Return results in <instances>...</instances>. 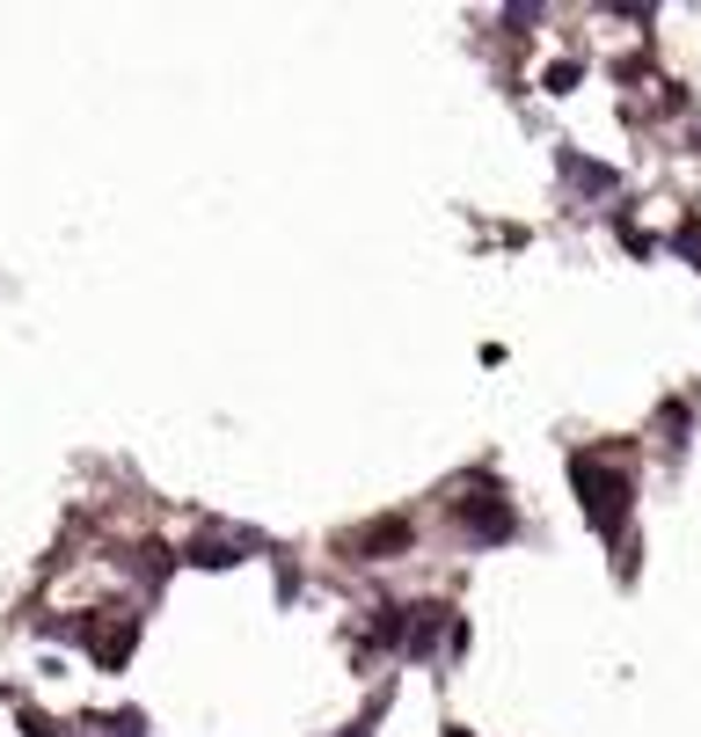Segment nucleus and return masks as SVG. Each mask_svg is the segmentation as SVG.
<instances>
[{
  "instance_id": "1",
  "label": "nucleus",
  "mask_w": 701,
  "mask_h": 737,
  "mask_svg": "<svg viewBox=\"0 0 701 737\" xmlns=\"http://www.w3.org/2000/svg\"><path fill=\"white\" fill-rule=\"evenodd\" d=\"M578 490H585V511H592V526L599 533H613L621 526V511H629V474H607V468H592V460H578Z\"/></svg>"
},
{
  "instance_id": "2",
  "label": "nucleus",
  "mask_w": 701,
  "mask_h": 737,
  "mask_svg": "<svg viewBox=\"0 0 701 737\" xmlns=\"http://www.w3.org/2000/svg\"><path fill=\"white\" fill-rule=\"evenodd\" d=\"M409 547H417V526H409L403 511H395V519H373V526H358V533H344L350 562H387V555H409Z\"/></svg>"
},
{
  "instance_id": "3",
  "label": "nucleus",
  "mask_w": 701,
  "mask_h": 737,
  "mask_svg": "<svg viewBox=\"0 0 701 737\" xmlns=\"http://www.w3.org/2000/svg\"><path fill=\"white\" fill-rule=\"evenodd\" d=\"M248 547H263L256 533H197V541L183 547V562H197V570H227V562H248Z\"/></svg>"
},
{
  "instance_id": "4",
  "label": "nucleus",
  "mask_w": 701,
  "mask_h": 737,
  "mask_svg": "<svg viewBox=\"0 0 701 737\" xmlns=\"http://www.w3.org/2000/svg\"><path fill=\"white\" fill-rule=\"evenodd\" d=\"M454 519L475 533V541H505V533H511V511L497 504V497H460V504H454Z\"/></svg>"
},
{
  "instance_id": "5",
  "label": "nucleus",
  "mask_w": 701,
  "mask_h": 737,
  "mask_svg": "<svg viewBox=\"0 0 701 737\" xmlns=\"http://www.w3.org/2000/svg\"><path fill=\"white\" fill-rule=\"evenodd\" d=\"M30 737H59V730H52V723H30Z\"/></svg>"
}]
</instances>
